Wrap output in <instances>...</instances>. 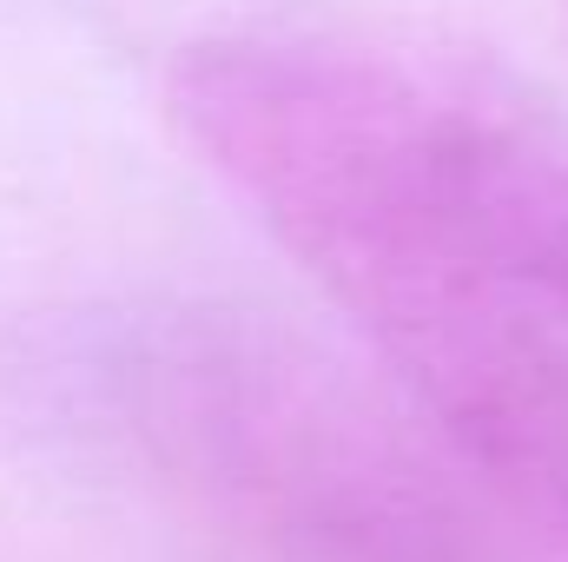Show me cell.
Masks as SVG:
<instances>
[{"label":"cell","mask_w":568,"mask_h":562,"mask_svg":"<svg viewBox=\"0 0 568 562\" xmlns=\"http://www.w3.org/2000/svg\"><path fill=\"white\" fill-rule=\"evenodd\" d=\"M205 172L357 331L456 476L568 562V127L384 27H239L172 60Z\"/></svg>","instance_id":"1"},{"label":"cell","mask_w":568,"mask_h":562,"mask_svg":"<svg viewBox=\"0 0 568 562\" xmlns=\"http://www.w3.org/2000/svg\"><path fill=\"white\" fill-rule=\"evenodd\" d=\"M120 436L192 490L344 562H436L449 503L410 436L245 311H145L93 344Z\"/></svg>","instance_id":"2"}]
</instances>
